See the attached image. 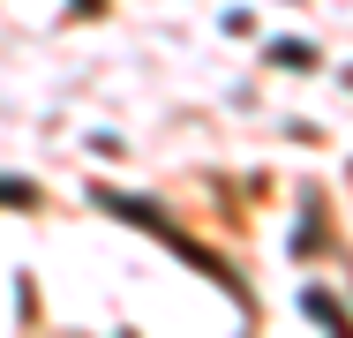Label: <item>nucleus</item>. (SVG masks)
Returning a JSON list of instances; mask_svg holds the SVG:
<instances>
[{"instance_id":"1","label":"nucleus","mask_w":353,"mask_h":338,"mask_svg":"<svg viewBox=\"0 0 353 338\" xmlns=\"http://www.w3.org/2000/svg\"><path fill=\"white\" fill-rule=\"evenodd\" d=\"M308 316H323V324H339V331H353V324H346V308H339L331 293H308Z\"/></svg>"},{"instance_id":"2","label":"nucleus","mask_w":353,"mask_h":338,"mask_svg":"<svg viewBox=\"0 0 353 338\" xmlns=\"http://www.w3.org/2000/svg\"><path fill=\"white\" fill-rule=\"evenodd\" d=\"M0 203H38V188L30 181H0Z\"/></svg>"}]
</instances>
